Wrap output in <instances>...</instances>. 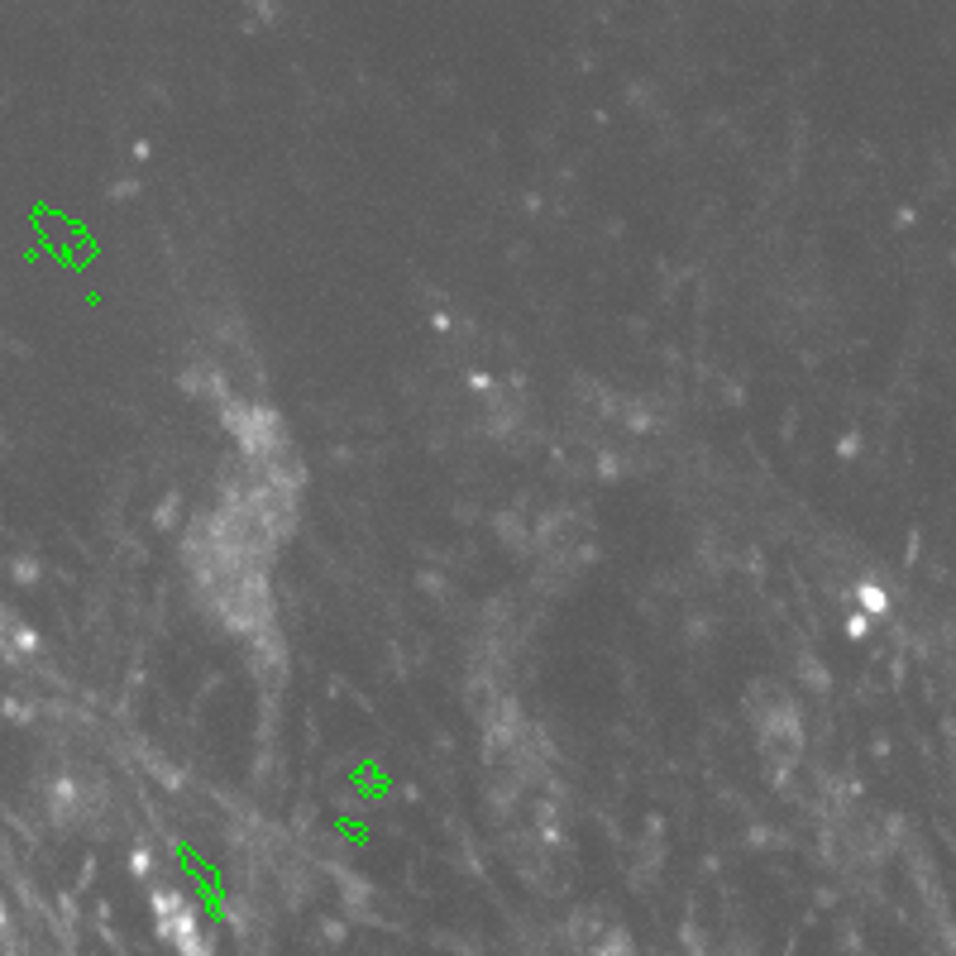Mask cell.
I'll list each match as a JSON object with an SVG mask.
<instances>
[{
	"label": "cell",
	"instance_id": "6da1fadb",
	"mask_svg": "<svg viewBox=\"0 0 956 956\" xmlns=\"http://www.w3.org/2000/svg\"><path fill=\"white\" fill-rule=\"evenodd\" d=\"M0 928H5V904H0Z\"/></svg>",
	"mask_w": 956,
	"mask_h": 956
},
{
	"label": "cell",
	"instance_id": "7a4b0ae2",
	"mask_svg": "<svg viewBox=\"0 0 956 956\" xmlns=\"http://www.w3.org/2000/svg\"><path fill=\"white\" fill-rule=\"evenodd\" d=\"M206 956H211V952H206Z\"/></svg>",
	"mask_w": 956,
	"mask_h": 956
}]
</instances>
